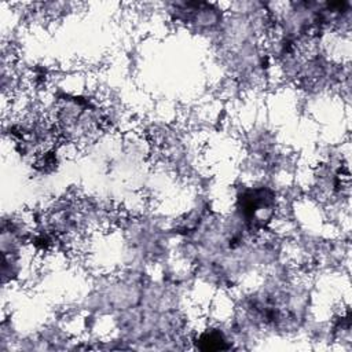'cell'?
<instances>
[{
  "instance_id": "obj_1",
  "label": "cell",
  "mask_w": 352,
  "mask_h": 352,
  "mask_svg": "<svg viewBox=\"0 0 352 352\" xmlns=\"http://www.w3.org/2000/svg\"><path fill=\"white\" fill-rule=\"evenodd\" d=\"M275 210V195L267 187L245 190L238 198V212L250 227L260 228L271 221Z\"/></svg>"
},
{
  "instance_id": "obj_2",
  "label": "cell",
  "mask_w": 352,
  "mask_h": 352,
  "mask_svg": "<svg viewBox=\"0 0 352 352\" xmlns=\"http://www.w3.org/2000/svg\"><path fill=\"white\" fill-rule=\"evenodd\" d=\"M197 346L204 351H219L230 348V345H227L226 336L217 329H210L199 333L197 337Z\"/></svg>"
}]
</instances>
